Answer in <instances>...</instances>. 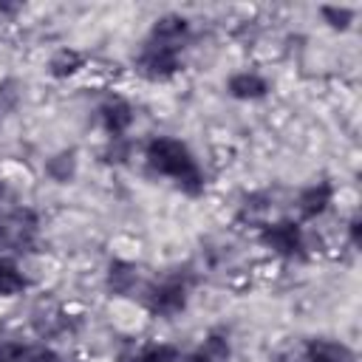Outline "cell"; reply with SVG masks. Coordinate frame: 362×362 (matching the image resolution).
Returning a JSON list of instances; mask_svg holds the SVG:
<instances>
[{
    "label": "cell",
    "instance_id": "obj_1",
    "mask_svg": "<svg viewBox=\"0 0 362 362\" xmlns=\"http://www.w3.org/2000/svg\"><path fill=\"white\" fill-rule=\"evenodd\" d=\"M144 158H147V167L153 173L173 178L181 192H187V195L204 192V173L198 170V164H195V158L184 141L170 139V136H158L147 144Z\"/></svg>",
    "mask_w": 362,
    "mask_h": 362
},
{
    "label": "cell",
    "instance_id": "obj_2",
    "mask_svg": "<svg viewBox=\"0 0 362 362\" xmlns=\"http://www.w3.org/2000/svg\"><path fill=\"white\" fill-rule=\"evenodd\" d=\"M181 68L178 62V51L173 48H164L158 42H144V48L139 51L136 57V71L144 76V79H153V82H164L170 76H175Z\"/></svg>",
    "mask_w": 362,
    "mask_h": 362
},
{
    "label": "cell",
    "instance_id": "obj_3",
    "mask_svg": "<svg viewBox=\"0 0 362 362\" xmlns=\"http://www.w3.org/2000/svg\"><path fill=\"white\" fill-rule=\"evenodd\" d=\"M260 243L266 249H272L274 255L294 257V255H303L305 235H303V226L300 223H294V221H277V223H266L260 229Z\"/></svg>",
    "mask_w": 362,
    "mask_h": 362
},
{
    "label": "cell",
    "instance_id": "obj_4",
    "mask_svg": "<svg viewBox=\"0 0 362 362\" xmlns=\"http://www.w3.org/2000/svg\"><path fill=\"white\" fill-rule=\"evenodd\" d=\"M147 308L158 317H175L187 308V286L178 280H167L161 286H153L147 294Z\"/></svg>",
    "mask_w": 362,
    "mask_h": 362
},
{
    "label": "cell",
    "instance_id": "obj_5",
    "mask_svg": "<svg viewBox=\"0 0 362 362\" xmlns=\"http://www.w3.org/2000/svg\"><path fill=\"white\" fill-rule=\"evenodd\" d=\"M189 37V23L187 17L181 14H164L153 23V31H150V42H158L164 48H173V51H181L184 42Z\"/></svg>",
    "mask_w": 362,
    "mask_h": 362
},
{
    "label": "cell",
    "instance_id": "obj_6",
    "mask_svg": "<svg viewBox=\"0 0 362 362\" xmlns=\"http://www.w3.org/2000/svg\"><path fill=\"white\" fill-rule=\"evenodd\" d=\"M331 198H334L331 181H317V184H311V187H305V189L300 192L297 209H300V215H303L305 221H314L317 215H322V212L328 209Z\"/></svg>",
    "mask_w": 362,
    "mask_h": 362
},
{
    "label": "cell",
    "instance_id": "obj_7",
    "mask_svg": "<svg viewBox=\"0 0 362 362\" xmlns=\"http://www.w3.org/2000/svg\"><path fill=\"white\" fill-rule=\"evenodd\" d=\"M303 362H356L354 351L334 339H308Z\"/></svg>",
    "mask_w": 362,
    "mask_h": 362
},
{
    "label": "cell",
    "instance_id": "obj_8",
    "mask_svg": "<svg viewBox=\"0 0 362 362\" xmlns=\"http://www.w3.org/2000/svg\"><path fill=\"white\" fill-rule=\"evenodd\" d=\"M226 90H229V96L249 102V99H263V96L269 93V82H266L260 74L240 71V74H232V76H229Z\"/></svg>",
    "mask_w": 362,
    "mask_h": 362
},
{
    "label": "cell",
    "instance_id": "obj_9",
    "mask_svg": "<svg viewBox=\"0 0 362 362\" xmlns=\"http://www.w3.org/2000/svg\"><path fill=\"white\" fill-rule=\"evenodd\" d=\"M102 124L113 139H122L133 124V107L124 99H110L102 105Z\"/></svg>",
    "mask_w": 362,
    "mask_h": 362
},
{
    "label": "cell",
    "instance_id": "obj_10",
    "mask_svg": "<svg viewBox=\"0 0 362 362\" xmlns=\"http://www.w3.org/2000/svg\"><path fill=\"white\" fill-rule=\"evenodd\" d=\"M139 286V269L127 260H110L107 266V288L119 297L130 294L133 288Z\"/></svg>",
    "mask_w": 362,
    "mask_h": 362
},
{
    "label": "cell",
    "instance_id": "obj_11",
    "mask_svg": "<svg viewBox=\"0 0 362 362\" xmlns=\"http://www.w3.org/2000/svg\"><path fill=\"white\" fill-rule=\"evenodd\" d=\"M82 65H85V57H82L79 51H74V48H62V51H57V54L51 57V62H48V74H51L54 79H68V76H74Z\"/></svg>",
    "mask_w": 362,
    "mask_h": 362
},
{
    "label": "cell",
    "instance_id": "obj_12",
    "mask_svg": "<svg viewBox=\"0 0 362 362\" xmlns=\"http://www.w3.org/2000/svg\"><path fill=\"white\" fill-rule=\"evenodd\" d=\"M45 173H48V178H54L57 184L74 181V175H76V153H74V150H59L57 156H51V158L45 161Z\"/></svg>",
    "mask_w": 362,
    "mask_h": 362
},
{
    "label": "cell",
    "instance_id": "obj_13",
    "mask_svg": "<svg viewBox=\"0 0 362 362\" xmlns=\"http://www.w3.org/2000/svg\"><path fill=\"white\" fill-rule=\"evenodd\" d=\"M28 288V277L6 257H0V297H14Z\"/></svg>",
    "mask_w": 362,
    "mask_h": 362
},
{
    "label": "cell",
    "instance_id": "obj_14",
    "mask_svg": "<svg viewBox=\"0 0 362 362\" xmlns=\"http://www.w3.org/2000/svg\"><path fill=\"white\" fill-rule=\"evenodd\" d=\"M130 362H181V354H178L175 345L161 342V345H147V348H141L139 354L130 356Z\"/></svg>",
    "mask_w": 362,
    "mask_h": 362
},
{
    "label": "cell",
    "instance_id": "obj_15",
    "mask_svg": "<svg viewBox=\"0 0 362 362\" xmlns=\"http://www.w3.org/2000/svg\"><path fill=\"white\" fill-rule=\"evenodd\" d=\"M198 354H201L206 362H229L232 348H229V339H226L223 334H209V337L204 339V345L198 348Z\"/></svg>",
    "mask_w": 362,
    "mask_h": 362
},
{
    "label": "cell",
    "instance_id": "obj_16",
    "mask_svg": "<svg viewBox=\"0 0 362 362\" xmlns=\"http://www.w3.org/2000/svg\"><path fill=\"white\" fill-rule=\"evenodd\" d=\"M320 14H322V20H325L331 28H337V31H345V28L354 23V8H348V6H322Z\"/></svg>",
    "mask_w": 362,
    "mask_h": 362
},
{
    "label": "cell",
    "instance_id": "obj_17",
    "mask_svg": "<svg viewBox=\"0 0 362 362\" xmlns=\"http://www.w3.org/2000/svg\"><path fill=\"white\" fill-rule=\"evenodd\" d=\"M25 354V345L17 339H0V362H20Z\"/></svg>",
    "mask_w": 362,
    "mask_h": 362
},
{
    "label": "cell",
    "instance_id": "obj_18",
    "mask_svg": "<svg viewBox=\"0 0 362 362\" xmlns=\"http://www.w3.org/2000/svg\"><path fill=\"white\" fill-rule=\"evenodd\" d=\"M20 362H59L57 351L54 348H45V345H34V348H25L23 359Z\"/></svg>",
    "mask_w": 362,
    "mask_h": 362
},
{
    "label": "cell",
    "instance_id": "obj_19",
    "mask_svg": "<svg viewBox=\"0 0 362 362\" xmlns=\"http://www.w3.org/2000/svg\"><path fill=\"white\" fill-rule=\"evenodd\" d=\"M359 229H362V223H359V218L354 215L351 223H348V235H351V243H354V246H359Z\"/></svg>",
    "mask_w": 362,
    "mask_h": 362
},
{
    "label": "cell",
    "instance_id": "obj_20",
    "mask_svg": "<svg viewBox=\"0 0 362 362\" xmlns=\"http://www.w3.org/2000/svg\"><path fill=\"white\" fill-rule=\"evenodd\" d=\"M3 249H11V240H8V235H6V226L0 223V255H3Z\"/></svg>",
    "mask_w": 362,
    "mask_h": 362
},
{
    "label": "cell",
    "instance_id": "obj_21",
    "mask_svg": "<svg viewBox=\"0 0 362 362\" xmlns=\"http://www.w3.org/2000/svg\"><path fill=\"white\" fill-rule=\"evenodd\" d=\"M184 362H206V359H204V356H201V354H198V351H195V354H189V356H187V359H184Z\"/></svg>",
    "mask_w": 362,
    "mask_h": 362
},
{
    "label": "cell",
    "instance_id": "obj_22",
    "mask_svg": "<svg viewBox=\"0 0 362 362\" xmlns=\"http://www.w3.org/2000/svg\"><path fill=\"white\" fill-rule=\"evenodd\" d=\"M3 192H6V184H3V181H0V198H3Z\"/></svg>",
    "mask_w": 362,
    "mask_h": 362
}]
</instances>
